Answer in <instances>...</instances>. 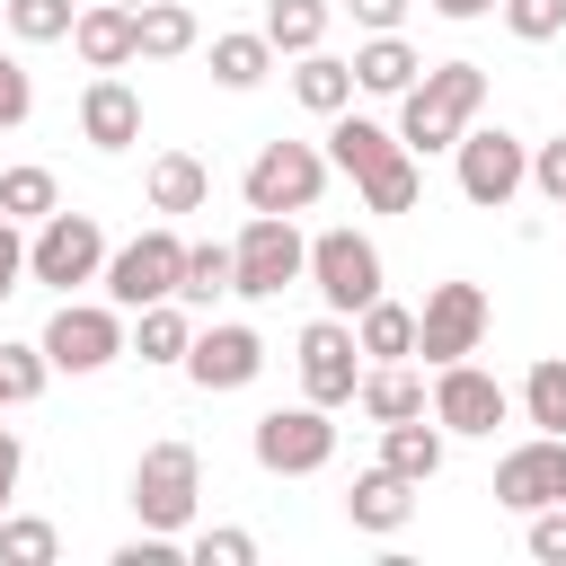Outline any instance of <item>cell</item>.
Instances as JSON below:
<instances>
[{
    "mask_svg": "<svg viewBox=\"0 0 566 566\" xmlns=\"http://www.w3.org/2000/svg\"><path fill=\"white\" fill-rule=\"evenodd\" d=\"M18 230H27V221H9V212H0V301H9V292H18V274H27V239H18Z\"/></svg>",
    "mask_w": 566,
    "mask_h": 566,
    "instance_id": "7bdbcfd3",
    "label": "cell"
},
{
    "mask_svg": "<svg viewBox=\"0 0 566 566\" xmlns=\"http://www.w3.org/2000/svg\"><path fill=\"white\" fill-rule=\"evenodd\" d=\"M133 27H142V62H177V53H195V9H186V0H142Z\"/></svg>",
    "mask_w": 566,
    "mask_h": 566,
    "instance_id": "d4e9b609",
    "label": "cell"
},
{
    "mask_svg": "<svg viewBox=\"0 0 566 566\" xmlns=\"http://www.w3.org/2000/svg\"><path fill=\"white\" fill-rule=\"evenodd\" d=\"M522 416L539 433H566V354H539L531 380H522Z\"/></svg>",
    "mask_w": 566,
    "mask_h": 566,
    "instance_id": "1f68e13d",
    "label": "cell"
},
{
    "mask_svg": "<svg viewBox=\"0 0 566 566\" xmlns=\"http://www.w3.org/2000/svg\"><path fill=\"white\" fill-rule=\"evenodd\" d=\"M327 150H310V142H265L256 159H248V177H239V195H248V212H310L318 195H327Z\"/></svg>",
    "mask_w": 566,
    "mask_h": 566,
    "instance_id": "5b68a950",
    "label": "cell"
},
{
    "mask_svg": "<svg viewBox=\"0 0 566 566\" xmlns=\"http://www.w3.org/2000/svg\"><path fill=\"white\" fill-rule=\"evenodd\" d=\"M531 557L539 566H566V504H539L531 513Z\"/></svg>",
    "mask_w": 566,
    "mask_h": 566,
    "instance_id": "f35d334b",
    "label": "cell"
},
{
    "mask_svg": "<svg viewBox=\"0 0 566 566\" xmlns=\"http://www.w3.org/2000/svg\"><path fill=\"white\" fill-rule=\"evenodd\" d=\"M71 0H9V35L18 44H53V35H71Z\"/></svg>",
    "mask_w": 566,
    "mask_h": 566,
    "instance_id": "d590c367",
    "label": "cell"
},
{
    "mask_svg": "<svg viewBox=\"0 0 566 566\" xmlns=\"http://www.w3.org/2000/svg\"><path fill=\"white\" fill-rule=\"evenodd\" d=\"M274 71V35L256 27V35H212V80L221 88H256Z\"/></svg>",
    "mask_w": 566,
    "mask_h": 566,
    "instance_id": "83f0119b",
    "label": "cell"
},
{
    "mask_svg": "<svg viewBox=\"0 0 566 566\" xmlns=\"http://www.w3.org/2000/svg\"><path fill=\"white\" fill-rule=\"evenodd\" d=\"M310 283H318V301H327L336 318H354V310L380 301V248H371L363 230H318V239H310Z\"/></svg>",
    "mask_w": 566,
    "mask_h": 566,
    "instance_id": "ba28073f",
    "label": "cell"
},
{
    "mask_svg": "<svg viewBox=\"0 0 566 566\" xmlns=\"http://www.w3.org/2000/svg\"><path fill=\"white\" fill-rule=\"evenodd\" d=\"M424 80V62H416V44L389 27V35H371L363 53H354V88H371V97H407Z\"/></svg>",
    "mask_w": 566,
    "mask_h": 566,
    "instance_id": "d6986e66",
    "label": "cell"
},
{
    "mask_svg": "<svg viewBox=\"0 0 566 566\" xmlns=\"http://www.w3.org/2000/svg\"><path fill=\"white\" fill-rule=\"evenodd\" d=\"M327 0H265V35H274V53H318V35H327Z\"/></svg>",
    "mask_w": 566,
    "mask_h": 566,
    "instance_id": "4dcf8cb0",
    "label": "cell"
},
{
    "mask_svg": "<svg viewBox=\"0 0 566 566\" xmlns=\"http://www.w3.org/2000/svg\"><path fill=\"white\" fill-rule=\"evenodd\" d=\"M195 495H203L195 442H150L133 460V513H142V531H186L195 522Z\"/></svg>",
    "mask_w": 566,
    "mask_h": 566,
    "instance_id": "277c9868",
    "label": "cell"
},
{
    "mask_svg": "<svg viewBox=\"0 0 566 566\" xmlns=\"http://www.w3.org/2000/svg\"><path fill=\"white\" fill-rule=\"evenodd\" d=\"M248 557H256L248 531H203V539H195V566H248Z\"/></svg>",
    "mask_w": 566,
    "mask_h": 566,
    "instance_id": "ab89813d",
    "label": "cell"
},
{
    "mask_svg": "<svg viewBox=\"0 0 566 566\" xmlns=\"http://www.w3.org/2000/svg\"><path fill=\"white\" fill-rule=\"evenodd\" d=\"M354 186H363V212H416V195H424V177H416V159H407V150H389V159H380V168H363Z\"/></svg>",
    "mask_w": 566,
    "mask_h": 566,
    "instance_id": "f546056e",
    "label": "cell"
},
{
    "mask_svg": "<svg viewBox=\"0 0 566 566\" xmlns=\"http://www.w3.org/2000/svg\"><path fill=\"white\" fill-rule=\"evenodd\" d=\"M522 186H531V150H522L504 124H495V133L469 124V133H460V195H469L478 212H504Z\"/></svg>",
    "mask_w": 566,
    "mask_h": 566,
    "instance_id": "8fae6325",
    "label": "cell"
},
{
    "mask_svg": "<svg viewBox=\"0 0 566 566\" xmlns=\"http://www.w3.org/2000/svg\"><path fill=\"white\" fill-rule=\"evenodd\" d=\"M80 133H88L97 150H133V142H142V97H133L115 71H97V80L80 88Z\"/></svg>",
    "mask_w": 566,
    "mask_h": 566,
    "instance_id": "e0dca14e",
    "label": "cell"
},
{
    "mask_svg": "<svg viewBox=\"0 0 566 566\" xmlns=\"http://www.w3.org/2000/svg\"><path fill=\"white\" fill-rule=\"evenodd\" d=\"M115 566H177V531H142V539H124Z\"/></svg>",
    "mask_w": 566,
    "mask_h": 566,
    "instance_id": "b9f144b4",
    "label": "cell"
},
{
    "mask_svg": "<svg viewBox=\"0 0 566 566\" xmlns=\"http://www.w3.org/2000/svg\"><path fill=\"white\" fill-rule=\"evenodd\" d=\"M71 44H80L88 71H124V62H142V27H133L124 0H88V9L71 18Z\"/></svg>",
    "mask_w": 566,
    "mask_h": 566,
    "instance_id": "2e32d148",
    "label": "cell"
},
{
    "mask_svg": "<svg viewBox=\"0 0 566 566\" xmlns=\"http://www.w3.org/2000/svg\"><path fill=\"white\" fill-rule=\"evenodd\" d=\"M27 274L53 283V292L97 283V274H106V230H97V212H44L35 239H27Z\"/></svg>",
    "mask_w": 566,
    "mask_h": 566,
    "instance_id": "8992f818",
    "label": "cell"
},
{
    "mask_svg": "<svg viewBox=\"0 0 566 566\" xmlns=\"http://www.w3.org/2000/svg\"><path fill=\"white\" fill-rule=\"evenodd\" d=\"M44 371H53L44 345H0V407H27L44 389Z\"/></svg>",
    "mask_w": 566,
    "mask_h": 566,
    "instance_id": "e575fe53",
    "label": "cell"
},
{
    "mask_svg": "<svg viewBox=\"0 0 566 566\" xmlns=\"http://www.w3.org/2000/svg\"><path fill=\"white\" fill-rule=\"evenodd\" d=\"M354 407H363L371 424H407V416H424L433 398H424V380H416L407 363H371V371H363V389H354Z\"/></svg>",
    "mask_w": 566,
    "mask_h": 566,
    "instance_id": "ffe728a7",
    "label": "cell"
},
{
    "mask_svg": "<svg viewBox=\"0 0 566 566\" xmlns=\"http://www.w3.org/2000/svg\"><path fill=\"white\" fill-rule=\"evenodd\" d=\"M478 106H486V71L478 62H442V71H424L398 97V142L407 150H460V133L478 124Z\"/></svg>",
    "mask_w": 566,
    "mask_h": 566,
    "instance_id": "6da1fadb",
    "label": "cell"
},
{
    "mask_svg": "<svg viewBox=\"0 0 566 566\" xmlns=\"http://www.w3.org/2000/svg\"><path fill=\"white\" fill-rule=\"evenodd\" d=\"M133 318H142V336H133V354H142V363H186V345H195L186 301H150V310H133Z\"/></svg>",
    "mask_w": 566,
    "mask_h": 566,
    "instance_id": "4316f807",
    "label": "cell"
},
{
    "mask_svg": "<svg viewBox=\"0 0 566 566\" xmlns=\"http://www.w3.org/2000/svg\"><path fill=\"white\" fill-rule=\"evenodd\" d=\"M486 292L478 283H433L424 292V310H416V354L442 371V363H469L478 354V336H486Z\"/></svg>",
    "mask_w": 566,
    "mask_h": 566,
    "instance_id": "9c48e42d",
    "label": "cell"
},
{
    "mask_svg": "<svg viewBox=\"0 0 566 566\" xmlns=\"http://www.w3.org/2000/svg\"><path fill=\"white\" fill-rule=\"evenodd\" d=\"M389 150H407V142L389 133V124H371V115H354V106H345V115H327V159H336L345 177H363V168H380Z\"/></svg>",
    "mask_w": 566,
    "mask_h": 566,
    "instance_id": "44dd1931",
    "label": "cell"
},
{
    "mask_svg": "<svg viewBox=\"0 0 566 566\" xmlns=\"http://www.w3.org/2000/svg\"><path fill=\"white\" fill-rule=\"evenodd\" d=\"M203 195H212V168L195 150L150 159V212H203Z\"/></svg>",
    "mask_w": 566,
    "mask_h": 566,
    "instance_id": "7402d4cb",
    "label": "cell"
},
{
    "mask_svg": "<svg viewBox=\"0 0 566 566\" xmlns=\"http://www.w3.org/2000/svg\"><path fill=\"white\" fill-rule=\"evenodd\" d=\"M345 9H354V18H363V27H371V35H389V27H398V18H407V0H345Z\"/></svg>",
    "mask_w": 566,
    "mask_h": 566,
    "instance_id": "ee69618b",
    "label": "cell"
},
{
    "mask_svg": "<svg viewBox=\"0 0 566 566\" xmlns=\"http://www.w3.org/2000/svg\"><path fill=\"white\" fill-rule=\"evenodd\" d=\"M18 469H27V451H18V433H9V424H0V495H9V486H18Z\"/></svg>",
    "mask_w": 566,
    "mask_h": 566,
    "instance_id": "f6af8a7d",
    "label": "cell"
},
{
    "mask_svg": "<svg viewBox=\"0 0 566 566\" xmlns=\"http://www.w3.org/2000/svg\"><path fill=\"white\" fill-rule=\"evenodd\" d=\"M230 265H239V283H230V292L274 301V292H292V283L310 274V239L292 230V212H248V230L230 239Z\"/></svg>",
    "mask_w": 566,
    "mask_h": 566,
    "instance_id": "7a4b0ae2",
    "label": "cell"
},
{
    "mask_svg": "<svg viewBox=\"0 0 566 566\" xmlns=\"http://www.w3.org/2000/svg\"><path fill=\"white\" fill-rule=\"evenodd\" d=\"M27 115H35V80H27L18 53H0V133H18Z\"/></svg>",
    "mask_w": 566,
    "mask_h": 566,
    "instance_id": "74e56055",
    "label": "cell"
},
{
    "mask_svg": "<svg viewBox=\"0 0 566 566\" xmlns=\"http://www.w3.org/2000/svg\"><path fill=\"white\" fill-rule=\"evenodd\" d=\"M504 27L522 44H548V35H566V0H504Z\"/></svg>",
    "mask_w": 566,
    "mask_h": 566,
    "instance_id": "8d00e7d4",
    "label": "cell"
},
{
    "mask_svg": "<svg viewBox=\"0 0 566 566\" xmlns=\"http://www.w3.org/2000/svg\"><path fill=\"white\" fill-rule=\"evenodd\" d=\"M124 9H142V0H124Z\"/></svg>",
    "mask_w": 566,
    "mask_h": 566,
    "instance_id": "7dc6e473",
    "label": "cell"
},
{
    "mask_svg": "<svg viewBox=\"0 0 566 566\" xmlns=\"http://www.w3.org/2000/svg\"><path fill=\"white\" fill-rule=\"evenodd\" d=\"M407 513H416V478H398V469H363L354 478V495H345V522L354 531H407Z\"/></svg>",
    "mask_w": 566,
    "mask_h": 566,
    "instance_id": "ac0fdd59",
    "label": "cell"
},
{
    "mask_svg": "<svg viewBox=\"0 0 566 566\" xmlns=\"http://www.w3.org/2000/svg\"><path fill=\"white\" fill-rule=\"evenodd\" d=\"M495 504L504 513H539V504H566V433H531L495 460Z\"/></svg>",
    "mask_w": 566,
    "mask_h": 566,
    "instance_id": "7c38bea8",
    "label": "cell"
},
{
    "mask_svg": "<svg viewBox=\"0 0 566 566\" xmlns=\"http://www.w3.org/2000/svg\"><path fill=\"white\" fill-rule=\"evenodd\" d=\"M354 345H363L371 363H407V354H416V310H398V301L380 292L371 310H354Z\"/></svg>",
    "mask_w": 566,
    "mask_h": 566,
    "instance_id": "603a6c76",
    "label": "cell"
},
{
    "mask_svg": "<svg viewBox=\"0 0 566 566\" xmlns=\"http://www.w3.org/2000/svg\"><path fill=\"white\" fill-rule=\"evenodd\" d=\"M239 283V265H230V248L221 239H203V248H186V283H177V301L186 310H203V301H221Z\"/></svg>",
    "mask_w": 566,
    "mask_h": 566,
    "instance_id": "d6a6232c",
    "label": "cell"
},
{
    "mask_svg": "<svg viewBox=\"0 0 566 566\" xmlns=\"http://www.w3.org/2000/svg\"><path fill=\"white\" fill-rule=\"evenodd\" d=\"M504 416H513V398H504L495 371H478V363H442L433 371V424L442 433H495Z\"/></svg>",
    "mask_w": 566,
    "mask_h": 566,
    "instance_id": "5bb4252c",
    "label": "cell"
},
{
    "mask_svg": "<svg viewBox=\"0 0 566 566\" xmlns=\"http://www.w3.org/2000/svg\"><path fill=\"white\" fill-rule=\"evenodd\" d=\"M292 97H301L310 115H345V106H354V62H336V53H301Z\"/></svg>",
    "mask_w": 566,
    "mask_h": 566,
    "instance_id": "484cf974",
    "label": "cell"
},
{
    "mask_svg": "<svg viewBox=\"0 0 566 566\" xmlns=\"http://www.w3.org/2000/svg\"><path fill=\"white\" fill-rule=\"evenodd\" d=\"M44 354H53V371H106V363L124 354V310L62 292V310L44 318Z\"/></svg>",
    "mask_w": 566,
    "mask_h": 566,
    "instance_id": "30bf717a",
    "label": "cell"
},
{
    "mask_svg": "<svg viewBox=\"0 0 566 566\" xmlns=\"http://www.w3.org/2000/svg\"><path fill=\"white\" fill-rule=\"evenodd\" d=\"M380 469H398V478H433L442 469V424H424V416H407V424H380Z\"/></svg>",
    "mask_w": 566,
    "mask_h": 566,
    "instance_id": "cb8c5ba5",
    "label": "cell"
},
{
    "mask_svg": "<svg viewBox=\"0 0 566 566\" xmlns=\"http://www.w3.org/2000/svg\"><path fill=\"white\" fill-rule=\"evenodd\" d=\"M442 18H486V9H504V0H433Z\"/></svg>",
    "mask_w": 566,
    "mask_h": 566,
    "instance_id": "bcb514c9",
    "label": "cell"
},
{
    "mask_svg": "<svg viewBox=\"0 0 566 566\" xmlns=\"http://www.w3.org/2000/svg\"><path fill=\"white\" fill-rule=\"evenodd\" d=\"M301 389H310L318 407H354V389H363V345H354L345 318H310V327H301Z\"/></svg>",
    "mask_w": 566,
    "mask_h": 566,
    "instance_id": "4fadbf2b",
    "label": "cell"
},
{
    "mask_svg": "<svg viewBox=\"0 0 566 566\" xmlns=\"http://www.w3.org/2000/svg\"><path fill=\"white\" fill-rule=\"evenodd\" d=\"M0 504H9V495H0Z\"/></svg>",
    "mask_w": 566,
    "mask_h": 566,
    "instance_id": "c3c4849f",
    "label": "cell"
},
{
    "mask_svg": "<svg viewBox=\"0 0 566 566\" xmlns=\"http://www.w3.org/2000/svg\"><path fill=\"white\" fill-rule=\"evenodd\" d=\"M0 212H9V221H44V212H62V186H53V168H35V159L0 168Z\"/></svg>",
    "mask_w": 566,
    "mask_h": 566,
    "instance_id": "f1b7e54d",
    "label": "cell"
},
{
    "mask_svg": "<svg viewBox=\"0 0 566 566\" xmlns=\"http://www.w3.org/2000/svg\"><path fill=\"white\" fill-rule=\"evenodd\" d=\"M106 301L115 310H150V301H177V283H186V239L159 221V230H142V239H124L115 256H106Z\"/></svg>",
    "mask_w": 566,
    "mask_h": 566,
    "instance_id": "3957f363",
    "label": "cell"
},
{
    "mask_svg": "<svg viewBox=\"0 0 566 566\" xmlns=\"http://www.w3.org/2000/svg\"><path fill=\"white\" fill-rule=\"evenodd\" d=\"M248 451H256V469H274V478H310V469L336 460V424H327L318 398H301V407H265L256 433H248Z\"/></svg>",
    "mask_w": 566,
    "mask_h": 566,
    "instance_id": "52a82bcc",
    "label": "cell"
},
{
    "mask_svg": "<svg viewBox=\"0 0 566 566\" xmlns=\"http://www.w3.org/2000/svg\"><path fill=\"white\" fill-rule=\"evenodd\" d=\"M0 557H9V566H53V557H62V531L35 522V513H18V522H0Z\"/></svg>",
    "mask_w": 566,
    "mask_h": 566,
    "instance_id": "836d02e7",
    "label": "cell"
},
{
    "mask_svg": "<svg viewBox=\"0 0 566 566\" xmlns=\"http://www.w3.org/2000/svg\"><path fill=\"white\" fill-rule=\"evenodd\" d=\"M531 186H539V195H548V203H566V133H557V142H539V150H531Z\"/></svg>",
    "mask_w": 566,
    "mask_h": 566,
    "instance_id": "60d3db41",
    "label": "cell"
},
{
    "mask_svg": "<svg viewBox=\"0 0 566 566\" xmlns=\"http://www.w3.org/2000/svg\"><path fill=\"white\" fill-rule=\"evenodd\" d=\"M186 371H195V389H248L256 371H265V336L256 327H195V345H186Z\"/></svg>",
    "mask_w": 566,
    "mask_h": 566,
    "instance_id": "9a60e30c",
    "label": "cell"
}]
</instances>
